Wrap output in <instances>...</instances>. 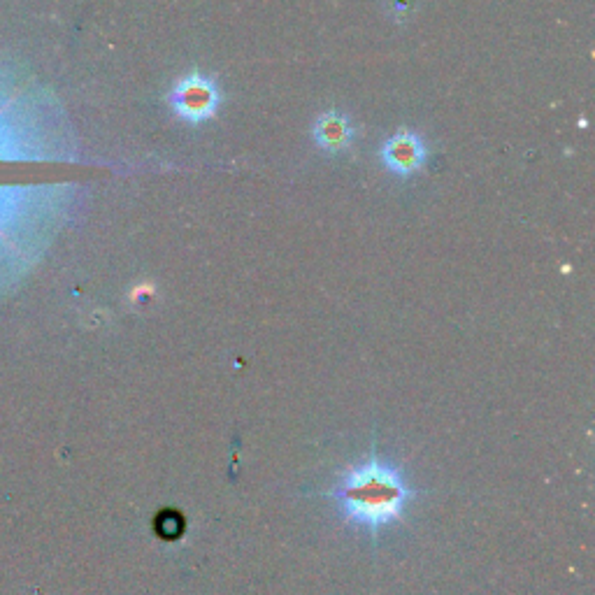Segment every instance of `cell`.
Listing matches in <instances>:
<instances>
[{"mask_svg": "<svg viewBox=\"0 0 595 595\" xmlns=\"http://www.w3.org/2000/svg\"><path fill=\"white\" fill-rule=\"evenodd\" d=\"M331 496L349 523L379 533L403 516L412 491L398 465L368 456L342 472Z\"/></svg>", "mask_w": 595, "mask_h": 595, "instance_id": "1", "label": "cell"}, {"mask_svg": "<svg viewBox=\"0 0 595 595\" xmlns=\"http://www.w3.org/2000/svg\"><path fill=\"white\" fill-rule=\"evenodd\" d=\"M172 107L179 117L193 124L210 119L214 110L219 107V89L214 80L205 75H186L184 80H179L175 89H172Z\"/></svg>", "mask_w": 595, "mask_h": 595, "instance_id": "2", "label": "cell"}, {"mask_svg": "<svg viewBox=\"0 0 595 595\" xmlns=\"http://www.w3.org/2000/svg\"><path fill=\"white\" fill-rule=\"evenodd\" d=\"M382 161L396 175H412L426 161V145L417 133H398L384 142Z\"/></svg>", "mask_w": 595, "mask_h": 595, "instance_id": "3", "label": "cell"}, {"mask_svg": "<svg viewBox=\"0 0 595 595\" xmlns=\"http://www.w3.org/2000/svg\"><path fill=\"white\" fill-rule=\"evenodd\" d=\"M314 138L328 152H342L354 140V128L349 126V121L338 112H326L324 117H319L317 126H314Z\"/></svg>", "mask_w": 595, "mask_h": 595, "instance_id": "4", "label": "cell"}]
</instances>
